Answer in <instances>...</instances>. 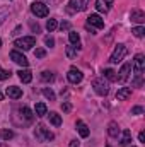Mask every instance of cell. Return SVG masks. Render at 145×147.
<instances>
[{
    "label": "cell",
    "mask_w": 145,
    "mask_h": 147,
    "mask_svg": "<svg viewBox=\"0 0 145 147\" xmlns=\"http://www.w3.org/2000/svg\"><path fill=\"white\" fill-rule=\"evenodd\" d=\"M103 74H104L106 80H111V82H114V80H116V72H114L113 69H106Z\"/></svg>",
    "instance_id": "484cf974"
},
{
    "label": "cell",
    "mask_w": 145,
    "mask_h": 147,
    "mask_svg": "<svg viewBox=\"0 0 145 147\" xmlns=\"http://www.w3.org/2000/svg\"><path fill=\"white\" fill-rule=\"evenodd\" d=\"M34 113H36L38 116H44V115H48V108H46V105H44V103H36V106H34Z\"/></svg>",
    "instance_id": "ffe728a7"
},
{
    "label": "cell",
    "mask_w": 145,
    "mask_h": 147,
    "mask_svg": "<svg viewBox=\"0 0 145 147\" xmlns=\"http://www.w3.org/2000/svg\"><path fill=\"white\" fill-rule=\"evenodd\" d=\"M113 2H114V0H96V9H97L99 12L106 14V12H109Z\"/></svg>",
    "instance_id": "4fadbf2b"
},
{
    "label": "cell",
    "mask_w": 145,
    "mask_h": 147,
    "mask_svg": "<svg viewBox=\"0 0 145 147\" xmlns=\"http://www.w3.org/2000/svg\"><path fill=\"white\" fill-rule=\"evenodd\" d=\"M50 121H51V125H55V127H60V125H62V116H60L58 113L51 111V113H50Z\"/></svg>",
    "instance_id": "44dd1931"
},
{
    "label": "cell",
    "mask_w": 145,
    "mask_h": 147,
    "mask_svg": "<svg viewBox=\"0 0 145 147\" xmlns=\"http://www.w3.org/2000/svg\"><path fill=\"white\" fill-rule=\"evenodd\" d=\"M60 29H62V31H63V29L67 31V29H70V24H68V22L65 21V22H62V24H60Z\"/></svg>",
    "instance_id": "8d00e7d4"
},
{
    "label": "cell",
    "mask_w": 145,
    "mask_h": 147,
    "mask_svg": "<svg viewBox=\"0 0 145 147\" xmlns=\"http://www.w3.org/2000/svg\"><path fill=\"white\" fill-rule=\"evenodd\" d=\"M0 137H2L3 140H10V139H14V132L9 130V128H3V130L0 132Z\"/></svg>",
    "instance_id": "d4e9b609"
},
{
    "label": "cell",
    "mask_w": 145,
    "mask_h": 147,
    "mask_svg": "<svg viewBox=\"0 0 145 147\" xmlns=\"http://www.w3.org/2000/svg\"><path fill=\"white\" fill-rule=\"evenodd\" d=\"M132 33H133V36H135V38H144L145 28H144V26H135V28L132 29Z\"/></svg>",
    "instance_id": "cb8c5ba5"
},
{
    "label": "cell",
    "mask_w": 145,
    "mask_h": 147,
    "mask_svg": "<svg viewBox=\"0 0 145 147\" xmlns=\"http://www.w3.org/2000/svg\"><path fill=\"white\" fill-rule=\"evenodd\" d=\"M14 46L17 50H22V51H28L31 50L33 46H36V38L34 36H24V38H19L14 41Z\"/></svg>",
    "instance_id": "7a4b0ae2"
},
{
    "label": "cell",
    "mask_w": 145,
    "mask_h": 147,
    "mask_svg": "<svg viewBox=\"0 0 145 147\" xmlns=\"http://www.w3.org/2000/svg\"><path fill=\"white\" fill-rule=\"evenodd\" d=\"M10 77V72L9 70H3L2 67H0V80H5V79H9Z\"/></svg>",
    "instance_id": "1f68e13d"
},
{
    "label": "cell",
    "mask_w": 145,
    "mask_h": 147,
    "mask_svg": "<svg viewBox=\"0 0 145 147\" xmlns=\"http://www.w3.org/2000/svg\"><path fill=\"white\" fill-rule=\"evenodd\" d=\"M67 79H68V82H70V84H79V82H82L84 75H82V72H80L79 69L72 67V69L68 70V74H67Z\"/></svg>",
    "instance_id": "9c48e42d"
},
{
    "label": "cell",
    "mask_w": 145,
    "mask_h": 147,
    "mask_svg": "<svg viewBox=\"0 0 145 147\" xmlns=\"http://www.w3.org/2000/svg\"><path fill=\"white\" fill-rule=\"evenodd\" d=\"M68 39H70L72 46H75L77 50L80 48V36H79V33H75V31H70V33H68Z\"/></svg>",
    "instance_id": "d6986e66"
},
{
    "label": "cell",
    "mask_w": 145,
    "mask_h": 147,
    "mask_svg": "<svg viewBox=\"0 0 145 147\" xmlns=\"http://www.w3.org/2000/svg\"><path fill=\"white\" fill-rule=\"evenodd\" d=\"M44 43H46V46H50V48H51V46L55 45V39H53L51 36H46V38H44Z\"/></svg>",
    "instance_id": "e575fe53"
},
{
    "label": "cell",
    "mask_w": 145,
    "mask_h": 147,
    "mask_svg": "<svg viewBox=\"0 0 145 147\" xmlns=\"http://www.w3.org/2000/svg\"><path fill=\"white\" fill-rule=\"evenodd\" d=\"M2 99H3V94H2V92H0V101H2Z\"/></svg>",
    "instance_id": "60d3db41"
},
{
    "label": "cell",
    "mask_w": 145,
    "mask_h": 147,
    "mask_svg": "<svg viewBox=\"0 0 145 147\" xmlns=\"http://www.w3.org/2000/svg\"><path fill=\"white\" fill-rule=\"evenodd\" d=\"M119 132H121L119 125H118L116 121H109V125H108V134H109V137H113V139H118V137H119Z\"/></svg>",
    "instance_id": "5bb4252c"
},
{
    "label": "cell",
    "mask_w": 145,
    "mask_h": 147,
    "mask_svg": "<svg viewBox=\"0 0 145 147\" xmlns=\"http://www.w3.org/2000/svg\"><path fill=\"white\" fill-rule=\"evenodd\" d=\"M126 53H128V50H126V46L123 45V43H119V45H116V48L113 50V53H111V58H109V62L111 63H119L125 57H126Z\"/></svg>",
    "instance_id": "3957f363"
},
{
    "label": "cell",
    "mask_w": 145,
    "mask_h": 147,
    "mask_svg": "<svg viewBox=\"0 0 145 147\" xmlns=\"http://www.w3.org/2000/svg\"><path fill=\"white\" fill-rule=\"evenodd\" d=\"M87 5H89V0H70L68 2V7L73 12H82L87 9Z\"/></svg>",
    "instance_id": "30bf717a"
},
{
    "label": "cell",
    "mask_w": 145,
    "mask_h": 147,
    "mask_svg": "<svg viewBox=\"0 0 145 147\" xmlns=\"http://www.w3.org/2000/svg\"><path fill=\"white\" fill-rule=\"evenodd\" d=\"M56 28H58V22H56V19H48V22H46V29H48L50 33H53Z\"/></svg>",
    "instance_id": "4316f807"
},
{
    "label": "cell",
    "mask_w": 145,
    "mask_h": 147,
    "mask_svg": "<svg viewBox=\"0 0 145 147\" xmlns=\"http://www.w3.org/2000/svg\"><path fill=\"white\" fill-rule=\"evenodd\" d=\"M43 96H44L46 99H50V101L55 99V92H53L51 89H48V87H43Z\"/></svg>",
    "instance_id": "f1b7e54d"
},
{
    "label": "cell",
    "mask_w": 145,
    "mask_h": 147,
    "mask_svg": "<svg viewBox=\"0 0 145 147\" xmlns=\"http://www.w3.org/2000/svg\"><path fill=\"white\" fill-rule=\"evenodd\" d=\"M17 74H19V79H21L24 84H29V82L33 80V74H31V70H28V69H24V70L21 69Z\"/></svg>",
    "instance_id": "ac0fdd59"
},
{
    "label": "cell",
    "mask_w": 145,
    "mask_h": 147,
    "mask_svg": "<svg viewBox=\"0 0 145 147\" xmlns=\"http://www.w3.org/2000/svg\"><path fill=\"white\" fill-rule=\"evenodd\" d=\"M87 26H92L94 29H103L104 28V19L99 14H91L87 17Z\"/></svg>",
    "instance_id": "8992f818"
},
{
    "label": "cell",
    "mask_w": 145,
    "mask_h": 147,
    "mask_svg": "<svg viewBox=\"0 0 145 147\" xmlns=\"http://www.w3.org/2000/svg\"><path fill=\"white\" fill-rule=\"evenodd\" d=\"M7 17H9V7H7V5H2V7H0V26L5 22Z\"/></svg>",
    "instance_id": "603a6c76"
},
{
    "label": "cell",
    "mask_w": 145,
    "mask_h": 147,
    "mask_svg": "<svg viewBox=\"0 0 145 147\" xmlns=\"http://www.w3.org/2000/svg\"><path fill=\"white\" fill-rule=\"evenodd\" d=\"M0 46H2V39H0Z\"/></svg>",
    "instance_id": "b9f144b4"
},
{
    "label": "cell",
    "mask_w": 145,
    "mask_h": 147,
    "mask_svg": "<svg viewBox=\"0 0 145 147\" xmlns=\"http://www.w3.org/2000/svg\"><path fill=\"white\" fill-rule=\"evenodd\" d=\"M10 60L12 62H15L17 65H21V67H28L29 65V60L19 51V50H14V51H10Z\"/></svg>",
    "instance_id": "ba28073f"
},
{
    "label": "cell",
    "mask_w": 145,
    "mask_h": 147,
    "mask_svg": "<svg viewBox=\"0 0 145 147\" xmlns=\"http://www.w3.org/2000/svg\"><path fill=\"white\" fill-rule=\"evenodd\" d=\"M92 87H94L96 94H99V96H108V92H109V84H108V80H104V77L94 79V82H92Z\"/></svg>",
    "instance_id": "277c9868"
},
{
    "label": "cell",
    "mask_w": 145,
    "mask_h": 147,
    "mask_svg": "<svg viewBox=\"0 0 145 147\" xmlns=\"http://www.w3.org/2000/svg\"><path fill=\"white\" fill-rule=\"evenodd\" d=\"M21 115H22V116H24V118H26L28 121H31V120H33V111L29 110L28 106H24V108H21Z\"/></svg>",
    "instance_id": "83f0119b"
},
{
    "label": "cell",
    "mask_w": 145,
    "mask_h": 147,
    "mask_svg": "<svg viewBox=\"0 0 145 147\" xmlns=\"http://www.w3.org/2000/svg\"><path fill=\"white\" fill-rule=\"evenodd\" d=\"M130 74H132V63L126 62V63H123V67L119 69V72L116 75V80H118V82H126L128 77H130Z\"/></svg>",
    "instance_id": "52a82bcc"
},
{
    "label": "cell",
    "mask_w": 145,
    "mask_h": 147,
    "mask_svg": "<svg viewBox=\"0 0 145 147\" xmlns=\"http://www.w3.org/2000/svg\"><path fill=\"white\" fill-rule=\"evenodd\" d=\"M130 113H132V115H142V113H144V108H142V106H135V108H132Z\"/></svg>",
    "instance_id": "836d02e7"
},
{
    "label": "cell",
    "mask_w": 145,
    "mask_h": 147,
    "mask_svg": "<svg viewBox=\"0 0 145 147\" xmlns=\"http://www.w3.org/2000/svg\"><path fill=\"white\" fill-rule=\"evenodd\" d=\"M38 134H41L46 140H53V137H55L51 132H48V130L44 128V125H39V127H38Z\"/></svg>",
    "instance_id": "7402d4cb"
},
{
    "label": "cell",
    "mask_w": 145,
    "mask_h": 147,
    "mask_svg": "<svg viewBox=\"0 0 145 147\" xmlns=\"http://www.w3.org/2000/svg\"><path fill=\"white\" fill-rule=\"evenodd\" d=\"M144 65H145V57L142 53L135 55V62H133V70H135V84L140 86L142 84V74H144Z\"/></svg>",
    "instance_id": "6da1fadb"
},
{
    "label": "cell",
    "mask_w": 145,
    "mask_h": 147,
    "mask_svg": "<svg viewBox=\"0 0 145 147\" xmlns=\"http://www.w3.org/2000/svg\"><path fill=\"white\" fill-rule=\"evenodd\" d=\"M106 147H111V146H106Z\"/></svg>",
    "instance_id": "7bdbcfd3"
},
{
    "label": "cell",
    "mask_w": 145,
    "mask_h": 147,
    "mask_svg": "<svg viewBox=\"0 0 145 147\" xmlns=\"http://www.w3.org/2000/svg\"><path fill=\"white\" fill-rule=\"evenodd\" d=\"M138 140H140V142H145V134H144V132H140V134H138Z\"/></svg>",
    "instance_id": "74e56055"
},
{
    "label": "cell",
    "mask_w": 145,
    "mask_h": 147,
    "mask_svg": "<svg viewBox=\"0 0 145 147\" xmlns=\"http://www.w3.org/2000/svg\"><path fill=\"white\" fill-rule=\"evenodd\" d=\"M31 12H33L36 17H46V16L50 14L48 7H46L43 2H33V3H31Z\"/></svg>",
    "instance_id": "5b68a950"
},
{
    "label": "cell",
    "mask_w": 145,
    "mask_h": 147,
    "mask_svg": "<svg viewBox=\"0 0 145 147\" xmlns=\"http://www.w3.org/2000/svg\"><path fill=\"white\" fill-rule=\"evenodd\" d=\"M130 96H132V89H130V87H121V89H118V92H116V99H118V101H126Z\"/></svg>",
    "instance_id": "9a60e30c"
},
{
    "label": "cell",
    "mask_w": 145,
    "mask_h": 147,
    "mask_svg": "<svg viewBox=\"0 0 145 147\" xmlns=\"http://www.w3.org/2000/svg\"><path fill=\"white\" fill-rule=\"evenodd\" d=\"M31 28H33V29H34L36 33H38V31H39V26H38V24H31Z\"/></svg>",
    "instance_id": "ab89813d"
},
{
    "label": "cell",
    "mask_w": 145,
    "mask_h": 147,
    "mask_svg": "<svg viewBox=\"0 0 145 147\" xmlns=\"http://www.w3.org/2000/svg\"><path fill=\"white\" fill-rule=\"evenodd\" d=\"M62 110L65 111V113H68V111L72 110V105L70 103H62Z\"/></svg>",
    "instance_id": "d590c367"
},
{
    "label": "cell",
    "mask_w": 145,
    "mask_h": 147,
    "mask_svg": "<svg viewBox=\"0 0 145 147\" xmlns=\"http://www.w3.org/2000/svg\"><path fill=\"white\" fill-rule=\"evenodd\" d=\"M5 94L12 99H19V98H22V89L17 87V86H10V87L5 89Z\"/></svg>",
    "instance_id": "7c38bea8"
},
{
    "label": "cell",
    "mask_w": 145,
    "mask_h": 147,
    "mask_svg": "<svg viewBox=\"0 0 145 147\" xmlns=\"http://www.w3.org/2000/svg\"><path fill=\"white\" fill-rule=\"evenodd\" d=\"M132 147H135V146H132Z\"/></svg>",
    "instance_id": "ee69618b"
},
{
    "label": "cell",
    "mask_w": 145,
    "mask_h": 147,
    "mask_svg": "<svg viewBox=\"0 0 145 147\" xmlns=\"http://www.w3.org/2000/svg\"><path fill=\"white\" fill-rule=\"evenodd\" d=\"M77 130H79V134H80L82 139H87L89 134H91V132H89V127H87L82 120H77Z\"/></svg>",
    "instance_id": "2e32d148"
},
{
    "label": "cell",
    "mask_w": 145,
    "mask_h": 147,
    "mask_svg": "<svg viewBox=\"0 0 145 147\" xmlns=\"http://www.w3.org/2000/svg\"><path fill=\"white\" fill-rule=\"evenodd\" d=\"M34 55H36V58H43L46 55V50L44 48H38L36 51H34Z\"/></svg>",
    "instance_id": "d6a6232c"
},
{
    "label": "cell",
    "mask_w": 145,
    "mask_h": 147,
    "mask_svg": "<svg viewBox=\"0 0 145 147\" xmlns=\"http://www.w3.org/2000/svg\"><path fill=\"white\" fill-rule=\"evenodd\" d=\"M130 21L132 22H137V24H144L145 22V14L144 10H140V9H135V10H132V14H130Z\"/></svg>",
    "instance_id": "8fae6325"
},
{
    "label": "cell",
    "mask_w": 145,
    "mask_h": 147,
    "mask_svg": "<svg viewBox=\"0 0 145 147\" xmlns=\"http://www.w3.org/2000/svg\"><path fill=\"white\" fill-rule=\"evenodd\" d=\"M65 53H67L68 58H75V57H77V48H75V46H67Z\"/></svg>",
    "instance_id": "f546056e"
},
{
    "label": "cell",
    "mask_w": 145,
    "mask_h": 147,
    "mask_svg": "<svg viewBox=\"0 0 145 147\" xmlns=\"http://www.w3.org/2000/svg\"><path fill=\"white\" fill-rule=\"evenodd\" d=\"M68 147H79V142L77 140H70V146Z\"/></svg>",
    "instance_id": "f35d334b"
},
{
    "label": "cell",
    "mask_w": 145,
    "mask_h": 147,
    "mask_svg": "<svg viewBox=\"0 0 145 147\" xmlns=\"http://www.w3.org/2000/svg\"><path fill=\"white\" fill-rule=\"evenodd\" d=\"M119 135H121V139H119V146H128L130 142H132V132L130 130H121L119 132Z\"/></svg>",
    "instance_id": "e0dca14e"
},
{
    "label": "cell",
    "mask_w": 145,
    "mask_h": 147,
    "mask_svg": "<svg viewBox=\"0 0 145 147\" xmlns=\"http://www.w3.org/2000/svg\"><path fill=\"white\" fill-rule=\"evenodd\" d=\"M41 79L46 80V82H48V80H53V74L50 72V70H44V72L41 74Z\"/></svg>",
    "instance_id": "4dcf8cb0"
}]
</instances>
